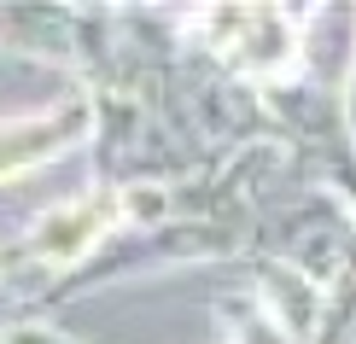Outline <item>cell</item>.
<instances>
[{
    "label": "cell",
    "mask_w": 356,
    "mask_h": 344,
    "mask_svg": "<svg viewBox=\"0 0 356 344\" xmlns=\"http://www.w3.org/2000/svg\"><path fill=\"white\" fill-rule=\"evenodd\" d=\"M82 129H88L82 99H70V106H58V111H35V117L0 123V175H24V170H35V163H47L53 152H65Z\"/></svg>",
    "instance_id": "cell-1"
},
{
    "label": "cell",
    "mask_w": 356,
    "mask_h": 344,
    "mask_svg": "<svg viewBox=\"0 0 356 344\" xmlns=\"http://www.w3.org/2000/svg\"><path fill=\"white\" fill-rule=\"evenodd\" d=\"M111 222H117V199H99V193H94V199H76V204H65V211H53L47 222H41L35 251L47 263H76Z\"/></svg>",
    "instance_id": "cell-2"
}]
</instances>
